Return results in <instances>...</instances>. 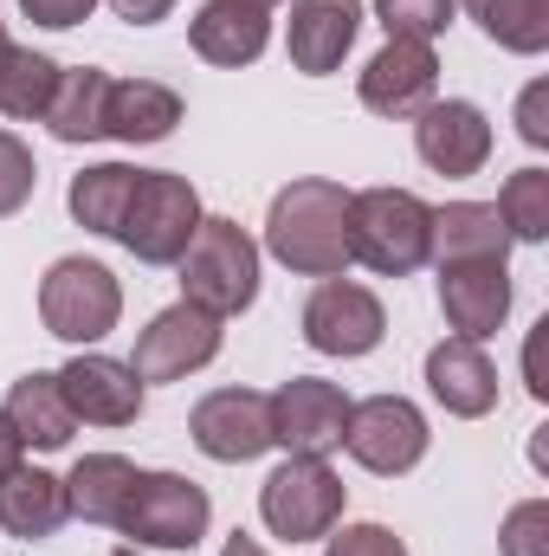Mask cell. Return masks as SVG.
Segmentation results:
<instances>
[{"label":"cell","mask_w":549,"mask_h":556,"mask_svg":"<svg viewBox=\"0 0 549 556\" xmlns=\"http://www.w3.org/2000/svg\"><path fill=\"white\" fill-rule=\"evenodd\" d=\"M201 220H207V214H201V194H194L188 175H175V168H142L117 240L137 253L142 266H175V260L188 253V240H194Z\"/></svg>","instance_id":"52a82bcc"},{"label":"cell","mask_w":549,"mask_h":556,"mask_svg":"<svg viewBox=\"0 0 549 556\" xmlns=\"http://www.w3.org/2000/svg\"><path fill=\"white\" fill-rule=\"evenodd\" d=\"M111 556H142V551H137V544H124V551H111Z\"/></svg>","instance_id":"ab89813d"},{"label":"cell","mask_w":549,"mask_h":556,"mask_svg":"<svg viewBox=\"0 0 549 556\" xmlns=\"http://www.w3.org/2000/svg\"><path fill=\"white\" fill-rule=\"evenodd\" d=\"M137 472H142V466H137V459H124V453H85V459L65 472V498H72V518L117 531V518H124V498H130Z\"/></svg>","instance_id":"d4e9b609"},{"label":"cell","mask_w":549,"mask_h":556,"mask_svg":"<svg viewBox=\"0 0 549 556\" xmlns=\"http://www.w3.org/2000/svg\"><path fill=\"white\" fill-rule=\"evenodd\" d=\"M220 556H272V551H266L259 538H246V531H233V538L220 544Z\"/></svg>","instance_id":"f35d334b"},{"label":"cell","mask_w":549,"mask_h":556,"mask_svg":"<svg viewBox=\"0 0 549 556\" xmlns=\"http://www.w3.org/2000/svg\"><path fill=\"white\" fill-rule=\"evenodd\" d=\"M413 155L446 175V181H465L491 162V117L472 104V98H433L420 117H413Z\"/></svg>","instance_id":"7c38bea8"},{"label":"cell","mask_w":549,"mask_h":556,"mask_svg":"<svg viewBox=\"0 0 549 556\" xmlns=\"http://www.w3.org/2000/svg\"><path fill=\"white\" fill-rule=\"evenodd\" d=\"M459 0H375V20L388 26V39H439L452 26Z\"/></svg>","instance_id":"f546056e"},{"label":"cell","mask_w":549,"mask_h":556,"mask_svg":"<svg viewBox=\"0 0 549 556\" xmlns=\"http://www.w3.org/2000/svg\"><path fill=\"white\" fill-rule=\"evenodd\" d=\"M117 317H124V285H117V273L104 260L72 253V260H59L39 278V324H46V337H59L72 350H98L117 330Z\"/></svg>","instance_id":"277c9868"},{"label":"cell","mask_w":549,"mask_h":556,"mask_svg":"<svg viewBox=\"0 0 549 556\" xmlns=\"http://www.w3.org/2000/svg\"><path fill=\"white\" fill-rule=\"evenodd\" d=\"M59 72H65L59 59H46L33 46H7L0 52V117H20V124L46 117V104L59 91Z\"/></svg>","instance_id":"4316f807"},{"label":"cell","mask_w":549,"mask_h":556,"mask_svg":"<svg viewBox=\"0 0 549 556\" xmlns=\"http://www.w3.org/2000/svg\"><path fill=\"white\" fill-rule=\"evenodd\" d=\"M343 420H349V395L323 376H291L272 395V446L304 453V459H330L343 446Z\"/></svg>","instance_id":"4fadbf2b"},{"label":"cell","mask_w":549,"mask_h":556,"mask_svg":"<svg viewBox=\"0 0 549 556\" xmlns=\"http://www.w3.org/2000/svg\"><path fill=\"white\" fill-rule=\"evenodd\" d=\"M343 498L349 485L330 472V459H304V453H284V466L266 472L259 485V518L278 544H323L343 518Z\"/></svg>","instance_id":"5b68a950"},{"label":"cell","mask_w":549,"mask_h":556,"mask_svg":"<svg viewBox=\"0 0 549 556\" xmlns=\"http://www.w3.org/2000/svg\"><path fill=\"white\" fill-rule=\"evenodd\" d=\"M227 317H214V311H201V304H168V311H155L149 324L137 330V350H130V369H137V382H188L194 369H207L214 356H220V343H227V330H220Z\"/></svg>","instance_id":"ba28073f"},{"label":"cell","mask_w":549,"mask_h":556,"mask_svg":"<svg viewBox=\"0 0 549 556\" xmlns=\"http://www.w3.org/2000/svg\"><path fill=\"white\" fill-rule=\"evenodd\" d=\"M433 260V207L413 188H362L349 194V266L375 278H408Z\"/></svg>","instance_id":"7a4b0ae2"},{"label":"cell","mask_w":549,"mask_h":556,"mask_svg":"<svg viewBox=\"0 0 549 556\" xmlns=\"http://www.w3.org/2000/svg\"><path fill=\"white\" fill-rule=\"evenodd\" d=\"M266 253L297 278L349 273V188L330 175H304L278 188L266 207Z\"/></svg>","instance_id":"6da1fadb"},{"label":"cell","mask_w":549,"mask_h":556,"mask_svg":"<svg viewBox=\"0 0 549 556\" xmlns=\"http://www.w3.org/2000/svg\"><path fill=\"white\" fill-rule=\"evenodd\" d=\"M382 337H388V311H382V298L369 285L317 278V291L304 298V343L317 356H343L349 363V356L382 350Z\"/></svg>","instance_id":"30bf717a"},{"label":"cell","mask_w":549,"mask_h":556,"mask_svg":"<svg viewBox=\"0 0 549 556\" xmlns=\"http://www.w3.org/2000/svg\"><path fill=\"white\" fill-rule=\"evenodd\" d=\"M33 188H39V162H33V149L13 137V130H0V220H13V214L33 201Z\"/></svg>","instance_id":"4dcf8cb0"},{"label":"cell","mask_w":549,"mask_h":556,"mask_svg":"<svg viewBox=\"0 0 549 556\" xmlns=\"http://www.w3.org/2000/svg\"><path fill=\"white\" fill-rule=\"evenodd\" d=\"M465 260H511V233L491 201L433 207V266H465Z\"/></svg>","instance_id":"603a6c76"},{"label":"cell","mask_w":549,"mask_h":556,"mask_svg":"<svg viewBox=\"0 0 549 556\" xmlns=\"http://www.w3.org/2000/svg\"><path fill=\"white\" fill-rule=\"evenodd\" d=\"M439 91V59L426 39H388L362 72H356V98L375 117H420Z\"/></svg>","instance_id":"5bb4252c"},{"label":"cell","mask_w":549,"mask_h":556,"mask_svg":"<svg viewBox=\"0 0 549 556\" xmlns=\"http://www.w3.org/2000/svg\"><path fill=\"white\" fill-rule=\"evenodd\" d=\"M246 7H266V13H272V7H278V0H246Z\"/></svg>","instance_id":"b9f144b4"},{"label":"cell","mask_w":549,"mask_h":556,"mask_svg":"<svg viewBox=\"0 0 549 556\" xmlns=\"http://www.w3.org/2000/svg\"><path fill=\"white\" fill-rule=\"evenodd\" d=\"M518 137L531 142V149H549V78L524 85V98H518Z\"/></svg>","instance_id":"836d02e7"},{"label":"cell","mask_w":549,"mask_h":556,"mask_svg":"<svg viewBox=\"0 0 549 556\" xmlns=\"http://www.w3.org/2000/svg\"><path fill=\"white\" fill-rule=\"evenodd\" d=\"M20 13H26L33 26H52V33H65V26H85V20L98 13V0H20Z\"/></svg>","instance_id":"e575fe53"},{"label":"cell","mask_w":549,"mask_h":556,"mask_svg":"<svg viewBox=\"0 0 549 556\" xmlns=\"http://www.w3.org/2000/svg\"><path fill=\"white\" fill-rule=\"evenodd\" d=\"M7 46H13V39H7V20H0V52H7Z\"/></svg>","instance_id":"60d3db41"},{"label":"cell","mask_w":549,"mask_h":556,"mask_svg":"<svg viewBox=\"0 0 549 556\" xmlns=\"http://www.w3.org/2000/svg\"><path fill=\"white\" fill-rule=\"evenodd\" d=\"M356 33H362V0H291V20H284L291 72L330 78V72L349 59Z\"/></svg>","instance_id":"2e32d148"},{"label":"cell","mask_w":549,"mask_h":556,"mask_svg":"<svg viewBox=\"0 0 549 556\" xmlns=\"http://www.w3.org/2000/svg\"><path fill=\"white\" fill-rule=\"evenodd\" d=\"M439 311H446V330L465 337V343L498 337L505 317H511V266L505 260L439 266Z\"/></svg>","instance_id":"9a60e30c"},{"label":"cell","mask_w":549,"mask_h":556,"mask_svg":"<svg viewBox=\"0 0 549 556\" xmlns=\"http://www.w3.org/2000/svg\"><path fill=\"white\" fill-rule=\"evenodd\" d=\"M137 175L142 168H130V162H91V168H78L72 188H65L72 220H78L85 233L117 240V227H124V214H130V194H137Z\"/></svg>","instance_id":"484cf974"},{"label":"cell","mask_w":549,"mask_h":556,"mask_svg":"<svg viewBox=\"0 0 549 556\" xmlns=\"http://www.w3.org/2000/svg\"><path fill=\"white\" fill-rule=\"evenodd\" d=\"M343 446L362 472L375 479H401L426 459L433 433H426V415L413 408L408 395H369V402H349V420H343Z\"/></svg>","instance_id":"9c48e42d"},{"label":"cell","mask_w":549,"mask_h":556,"mask_svg":"<svg viewBox=\"0 0 549 556\" xmlns=\"http://www.w3.org/2000/svg\"><path fill=\"white\" fill-rule=\"evenodd\" d=\"M104 111H111V72H98V65H65L59 72V91H52V104H46V130L59 142H104Z\"/></svg>","instance_id":"cb8c5ba5"},{"label":"cell","mask_w":549,"mask_h":556,"mask_svg":"<svg viewBox=\"0 0 549 556\" xmlns=\"http://www.w3.org/2000/svg\"><path fill=\"white\" fill-rule=\"evenodd\" d=\"M0 415L20 433V446H39V453H59V446H72V433H78V415H72V402H65V389H59V369L20 376V382L7 389Z\"/></svg>","instance_id":"ffe728a7"},{"label":"cell","mask_w":549,"mask_h":556,"mask_svg":"<svg viewBox=\"0 0 549 556\" xmlns=\"http://www.w3.org/2000/svg\"><path fill=\"white\" fill-rule=\"evenodd\" d=\"M111 7H117L130 26H155V20H168V13H175V0H111Z\"/></svg>","instance_id":"8d00e7d4"},{"label":"cell","mask_w":549,"mask_h":556,"mask_svg":"<svg viewBox=\"0 0 549 556\" xmlns=\"http://www.w3.org/2000/svg\"><path fill=\"white\" fill-rule=\"evenodd\" d=\"M207 525H214V498H207V485H194L181 472H137L124 518H117V531L137 551H194L207 538Z\"/></svg>","instance_id":"8992f818"},{"label":"cell","mask_w":549,"mask_h":556,"mask_svg":"<svg viewBox=\"0 0 549 556\" xmlns=\"http://www.w3.org/2000/svg\"><path fill=\"white\" fill-rule=\"evenodd\" d=\"M459 7L478 20V33L491 46H505L518 59H537L549 46V0H459Z\"/></svg>","instance_id":"83f0119b"},{"label":"cell","mask_w":549,"mask_h":556,"mask_svg":"<svg viewBox=\"0 0 549 556\" xmlns=\"http://www.w3.org/2000/svg\"><path fill=\"white\" fill-rule=\"evenodd\" d=\"M59 389L72 402V415L91 420V427H130L142 415V382L130 363L104 356V350H78L65 369H59Z\"/></svg>","instance_id":"e0dca14e"},{"label":"cell","mask_w":549,"mask_h":556,"mask_svg":"<svg viewBox=\"0 0 549 556\" xmlns=\"http://www.w3.org/2000/svg\"><path fill=\"white\" fill-rule=\"evenodd\" d=\"M426 395L446 408L452 420H485L498 408V369L485 356V343L446 337L426 350Z\"/></svg>","instance_id":"ac0fdd59"},{"label":"cell","mask_w":549,"mask_h":556,"mask_svg":"<svg viewBox=\"0 0 549 556\" xmlns=\"http://www.w3.org/2000/svg\"><path fill=\"white\" fill-rule=\"evenodd\" d=\"M498 556H549V498H524L505 511Z\"/></svg>","instance_id":"1f68e13d"},{"label":"cell","mask_w":549,"mask_h":556,"mask_svg":"<svg viewBox=\"0 0 549 556\" xmlns=\"http://www.w3.org/2000/svg\"><path fill=\"white\" fill-rule=\"evenodd\" d=\"M188 39H194V52H201L207 65L240 72V65L266 59V46H272V13H266V7H246V0H201V13L188 20Z\"/></svg>","instance_id":"d6986e66"},{"label":"cell","mask_w":549,"mask_h":556,"mask_svg":"<svg viewBox=\"0 0 549 556\" xmlns=\"http://www.w3.org/2000/svg\"><path fill=\"white\" fill-rule=\"evenodd\" d=\"M181 124V91L162 78H111V111H104V137L117 142H162Z\"/></svg>","instance_id":"7402d4cb"},{"label":"cell","mask_w":549,"mask_h":556,"mask_svg":"<svg viewBox=\"0 0 549 556\" xmlns=\"http://www.w3.org/2000/svg\"><path fill=\"white\" fill-rule=\"evenodd\" d=\"M175 266H181V298L214 317H240L259 298V240L227 214H207Z\"/></svg>","instance_id":"3957f363"},{"label":"cell","mask_w":549,"mask_h":556,"mask_svg":"<svg viewBox=\"0 0 549 556\" xmlns=\"http://www.w3.org/2000/svg\"><path fill=\"white\" fill-rule=\"evenodd\" d=\"M20 466H26V446H20V433L7 427V415H0V485H7Z\"/></svg>","instance_id":"74e56055"},{"label":"cell","mask_w":549,"mask_h":556,"mask_svg":"<svg viewBox=\"0 0 549 556\" xmlns=\"http://www.w3.org/2000/svg\"><path fill=\"white\" fill-rule=\"evenodd\" d=\"M188 440L220 466H246V459L272 453V395H259V389L201 395L194 415H188Z\"/></svg>","instance_id":"8fae6325"},{"label":"cell","mask_w":549,"mask_h":556,"mask_svg":"<svg viewBox=\"0 0 549 556\" xmlns=\"http://www.w3.org/2000/svg\"><path fill=\"white\" fill-rule=\"evenodd\" d=\"M491 207H498L511 247H518V240H524V247H544L549 240V168H518V175L498 188Z\"/></svg>","instance_id":"f1b7e54d"},{"label":"cell","mask_w":549,"mask_h":556,"mask_svg":"<svg viewBox=\"0 0 549 556\" xmlns=\"http://www.w3.org/2000/svg\"><path fill=\"white\" fill-rule=\"evenodd\" d=\"M549 324V317H544ZM544 324L531 330V350H524V376H531V395L537 402H549V382H544Z\"/></svg>","instance_id":"d590c367"},{"label":"cell","mask_w":549,"mask_h":556,"mask_svg":"<svg viewBox=\"0 0 549 556\" xmlns=\"http://www.w3.org/2000/svg\"><path fill=\"white\" fill-rule=\"evenodd\" d=\"M323 556H408V544L388 525H343L336 538H323Z\"/></svg>","instance_id":"d6a6232c"},{"label":"cell","mask_w":549,"mask_h":556,"mask_svg":"<svg viewBox=\"0 0 549 556\" xmlns=\"http://www.w3.org/2000/svg\"><path fill=\"white\" fill-rule=\"evenodd\" d=\"M72 518V498H65V479L46 472V466H20L7 485H0V531L20 538V544H46L59 538Z\"/></svg>","instance_id":"44dd1931"}]
</instances>
